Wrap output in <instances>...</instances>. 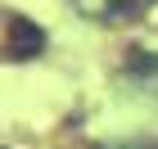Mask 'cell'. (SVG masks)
Returning <instances> with one entry per match:
<instances>
[{
  "label": "cell",
  "instance_id": "cell-2",
  "mask_svg": "<svg viewBox=\"0 0 158 149\" xmlns=\"http://www.w3.org/2000/svg\"><path fill=\"white\" fill-rule=\"evenodd\" d=\"M122 5L127 0H73V9L81 14V18H95V23H109V18H118Z\"/></svg>",
  "mask_w": 158,
  "mask_h": 149
},
{
  "label": "cell",
  "instance_id": "cell-1",
  "mask_svg": "<svg viewBox=\"0 0 158 149\" xmlns=\"http://www.w3.org/2000/svg\"><path fill=\"white\" fill-rule=\"evenodd\" d=\"M41 50H45V32L23 14H9L5 18V54H9V63H27Z\"/></svg>",
  "mask_w": 158,
  "mask_h": 149
},
{
  "label": "cell",
  "instance_id": "cell-3",
  "mask_svg": "<svg viewBox=\"0 0 158 149\" xmlns=\"http://www.w3.org/2000/svg\"><path fill=\"white\" fill-rule=\"evenodd\" d=\"M118 149H158V145H118Z\"/></svg>",
  "mask_w": 158,
  "mask_h": 149
}]
</instances>
